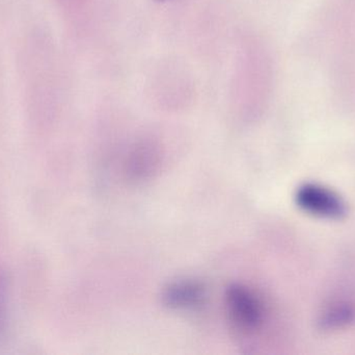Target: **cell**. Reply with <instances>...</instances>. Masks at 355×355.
I'll return each mask as SVG.
<instances>
[{"mask_svg":"<svg viewBox=\"0 0 355 355\" xmlns=\"http://www.w3.org/2000/svg\"><path fill=\"white\" fill-rule=\"evenodd\" d=\"M225 302L230 321L236 329L250 333L260 327L264 319V306L254 291L244 286H232L227 289Z\"/></svg>","mask_w":355,"mask_h":355,"instance_id":"cell-1","label":"cell"},{"mask_svg":"<svg viewBox=\"0 0 355 355\" xmlns=\"http://www.w3.org/2000/svg\"><path fill=\"white\" fill-rule=\"evenodd\" d=\"M295 200L302 210L321 218L341 219L347 213L345 202L336 192L317 183L298 188Z\"/></svg>","mask_w":355,"mask_h":355,"instance_id":"cell-2","label":"cell"},{"mask_svg":"<svg viewBox=\"0 0 355 355\" xmlns=\"http://www.w3.org/2000/svg\"><path fill=\"white\" fill-rule=\"evenodd\" d=\"M204 288L192 281H181L172 283L164 292V299L172 308H193L202 302Z\"/></svg>","mask_w":355,"mask_h":355,"instance_id":"cell-3","label":"cell"},{"mask_svg":"<svg viewBox=\"0 0 355 355\" xmlns=\"http://www.w3.org/2000/svg\"><path fill=\"white\" fill-rule=\"evenodd\" d=\"M355 319V308L350 304L340 302L329 306L322 316H321L319 325L321 329H341L349 324Z\"/></svg>","mask_w":355,"mask_h":355,"instance_id":"cell-4","label":"cell"},{"mask_svg":"<svg viewBox=\"0 0 355 355\" xmlns=\"http://www.w3.org/2000/svg\"><path fill=\"white\" fill-rule=\"evenodd\" d=\"M6 279L0 277V333L3 331L6 319Z\"/></svg>","mask_w":355,"mask_h":355,"instance_id":"cell-5","label":"cell"},{"mask_svg":"<svg viewBox=\"0 0 355 355\" xmlns=\"http://www.w3.org/2000/svg\"><path fill=\"white\" fill-rule=\"evenodd\" d=\"M64 8H75V6H80L85 0H58Z\"/></svg>","mask_w":355,"mask_h":355,"instance_id":"cell-6","label":"cell"},{"mask_svg":"<svg viewBox=\"0 0 355 355\" xmlns=\"http://www.w3.org/2000/svg\"><path fill=\"white\" fill-rule=\"evenodd\" d=\"M157 1H166V0H157Z\"/></svg>","mask_w":355,"mask_h":355,"instance_id":"cell-7","label":"cell"}]
</instances>
